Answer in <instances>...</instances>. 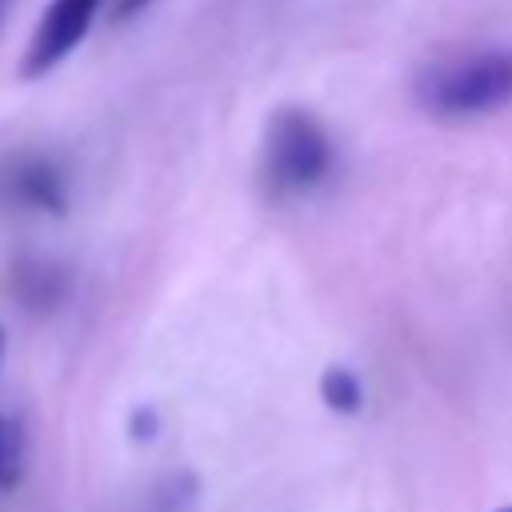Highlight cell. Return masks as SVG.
Masks as SVG:
<instances>
[{
    "label": "cell",
    "mask_w": 512,
    "mask_h": 512,
    "mask_svg": "<svg viewBox=\"0 0 512 512\" xmlns=\"http://www.w3.org/2000/svg\"><path fill=\"white\" fill-rule=\"evenodd\" d=\"M4 12H8V0H0V28H4Z\"/></svg>",
    "instance_id": "30bf717a"
},
{
    "label": "cell",
    "mask_w": 512,
    "mask_h": 512,
    "mask_svg": "<svg viewBox=\"0 0 512 512\" xmlns=\"http://www.w3.org/2000/svg\"><path fill=\"white\" fill-rule=\"evenodd\" d=\"M320 400H324L332 412H340V416H356V412L364 408V384H360V376H356L352 368L332 364V368H324V376H320Z\"/></svg>",
    "instance_id": "8992f818"
},
{
    "label": "cell",
    "mask_w": 512,
    "mask_h": 512,
    "mask_svg": "<svg viewBox=\"0 0 512 512\" xmlns=\"http://www.w3.org/2000/svg\"><path fill=\"white\" fill-rule=\"evenodd\" d=\"M152 428H156V412L152 408H136L132 412V440H152L156 436Z\"/></svg>",
    "instance_id": "ba28073f"
},
{
    "label": "cell",
    "mask_w": 512,
    "mask_h": 512,
    "mask_svg": "<svg viewBox=\"0 0 512 512\" xmlns=\"http://www.w3.org/2000/svg\"><path fill=\"white\" fill-rule=\"evenodd\" d=\"M0 204L20 212H52L60 216L68 208V184L52 156L44 152H20L0 164Z\"/></svg>",
    "instance_id": "277c9868"
},
{
    "label": "cell",
    "mask_w": 512,
    "mask_h": 512,
    "mask_svg": "<svg viewBox=\"0 0 512 512\" xmlns=\"http://www.w3.org/2000/svg\"><path fill=\"white\" fill-rule=\"evenodd\" d=\"M24 456H28V440H24V424L8 412H0V492L16 488L24 476Z\"/></svg>",
    "instance_id": "52a82bcc"
},
{
    "label": "cell",
    "mask_w": 512,
    "mask_h": 512,
    "mask_svg": "<svg viewBox=\"0 0 512 512\" xmlns=\"http://www.w3.org/2000/svg\"><path fill=\"white\" fill-rule=\"evenodd\" d=\"M148 4H152V0H116V16L128 20V16H136L140 8H148Z\"/></svg>",
    "instance_id": "9c48e42d"
},
{
    "label": "cell",
    "mask_w": 512,
    "mask_h": 512,
    "mask_svg": "<svg viewBox=\"0 0 512 512\" xmlns=\"http://www.w3.org/2000/svg\"><path fill=\"white\" fill-rule=\"evenodd\" d=\"M64 288H68V276L52 260H20L12 268V292L28 308H52L64 296Z\"/></svg>",
    "instance_id": "5b68a950"
},
{
    "label": "cell",
    "mask_w": 512,
    "mask_h": 512,
    "mask_svg": "<svg viewBox=\"0 0 512 512\" xmlns=\"http://www.w3.org/2000/svg\"><path fill=\"white\" fill-rule=\"evenodd\" d=\"M100 4L104 0H52L40 12V20H36V28L28 36V48H24V60H20V76L24 80L48 76L88 36Z\"/></svg>",
    "instance_id": "3957f363"
},
{
    "label": "cell",
    "mask_w": 512,
    "mask_h": 512,
    "mask_svg": "<svg viewBox=\"0 0 512 512\" xmlns=\"http://www.w3.org/2000/svg\"><path fill=\"white\" fill-rule=\"evenodd\" d=\"M412 96L424 112L460 120V116H488L512 104V44H476L460 52H444L428 60L416 80Z\"/></svg>",
    "instance_id": "6da1fadb"
},
{
    "label": "cell",
    "mask_w": 512,
    "mask_h": 512,
    "mask_svg": "<svg viewBox=\"0 0 512 512\" xmlns=\"http://www.w3.org/2000/svg\"><path fill=\"white\" fill-rule=\"evenodd\" d=\"M332 140L324 124L304 108H276L264 128V152H260V176L272 200H288L300 192H312L332 172Z\"/></svg>",
    "instance_id": "7a4b0ae2"
},
{
    "label": "cell",
    "mask_w": 512,
    "mask_h": 512,
    "mask_svg": "<svg viewBox=\"0 0 512 512\" xmlns=\"http://www.w3.org/2000/svg\"><path fill=\"white\" fill-rule=\"evenodd\" d=\"M500 512H512V508H500Z\"/></svg>",
    "instance_id": "7c38bea8"
},
{
    "label": "cell",
    "mask_w": 512,
    "mask_h": 512,
    "mask_svg": "<svg viewBox=\"0 0 512 512\" xmlns=\"http://www.w3.org/2000/svg\"><path fill=\"white\" fill-rule=\"evenodd\" d=\"M0 352H4V328H0Z\"/></svg>",
    "instance_id": "8fae6325"
}]
</instances>
